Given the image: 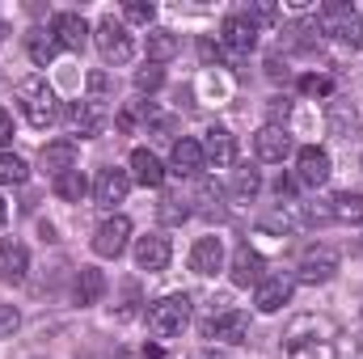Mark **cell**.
<instances>
[{
  "instance_id": "cell-1",
  "label": "cell",
  "mask_w": 363,
  "mask_h": 359,
  "mask_svg": "<svg viewBox=\"0 0 363 359\" xmlns=\"http://www.w3.org/2000/svg\"><path fill=\"white\" fill-rule=\"evenodd\" d=\"M334 338H338V326H334L330 317L300 313V317L287 326V334H283V355L287 359H330Z\"/></svg>"
},
{
  "instance_id": "cell-2",
  "label": "cell",
  "mask_w": 363,
  "mask_h": 359,
  "mask_svg": "<svg viewBox=\"0 0 363 359\" xmlns=\"http://www.w3.org/2000/svg\"><path fill=\"white\" fill-rule=\"evenodd\" d=\"M17 101H21V114L34 131H47L55 118H60V97L47 85V77H26L17 85Z\"/></svg>"
},
{
  "instance_id": "cell-3",
  "label": "cell",
  "mask_w": 363,
  "mask_h": 359,
  "mask_svg": "<svg viewBox=\"0 0 363 359\" xmlns=\"http://www.w3.org/2000/svg\"><path fill=\"white\" fill-rule=\"evenodd\" d=\"M186 321H190V296H186V292H169V296H161V300L148 304V330H152L157 338L182 334Z\"/></svg>"
},
{
  "instance_id": "cell-4",
  "label": "cell",
  "mask_w": 363,
  "mask_h": 359,
  "mask_svg": "<svg viewBox=\"0 0 363 359\" xmlns=\"http://www.w3.org/2000/svg\"><path fill=\"white\" fill-rule=\"evenodd\" d=\"M93 43H97V51H101V60L106 64H127L131 55H135V43H131V34H127V26L118 21V17H101L97 21V30H93Z\"/></svg>"
},
{
  "instance_id": "cell-5",
  "label": "cell",
  "mask_w": 363,
  "mask_h": 359,
  "mask_svg": "<svg viewBox=\"0 0 363 359\" xmlns=\"http://www.w3.org/2000/svg\"><path fill=\"white\" fill-rule=\"evenodd\" d=\"M334 275H338V250L334 245H308L300 254V267H296L300 283H330Z\"/></svg>"
},
{
  "instance_id": "cell-6",
  "label": "cell",
  "mask_w": 363,
  "mask_h": 359,
  "mask_svg": "<svg viewBox=\"0 0 363 359\" xmlns=\"http://www.w3.org/2000/svg\"><path fill=\"white\" fill-rule=\"evenodd\" d=\"M220 47L233 51V55H250L258 47V26L245 13H228L224 26H220Z\"/></svg>"
},
{
  "instance_id": "cell-7",
  "label": "cell",
  "mask_w": 363,
  "mask_h": 359,
  "mask_svg": "<svg viewBox=\"0 0 363 359\" xmlns=\"http://www.w3.org/2000/svg\"><path fill=\"white\" fill-rule=\"evenodd\" d=\"M127 237H131V220H127V216H110V220H101L97 233H93V254H97V258H118V254L127 250Z\"/></svg>"
},
{
  "instance_id": "cell-8",
  "label": "cell",
  "mask_w": 363,
  "mask_h": 359,
  "mask_svg": "<svg viewBox=\"0 0 363 359\" xmlns=\"http://www.w3.org/2000/svg\"><path fill=\"white\" fill-rule=\"evenodd\" d=\"M330 174H334V165H330V153L325 148L308 144V148L296 153V182L300 186H325Z\"/></svg>"
},
{
  "instance_id": "cell-9",
  "label": "cell",
  "mask_w": 363,
  "mask_h": 359,
  "mask_svg": "<svg viewBox=\"0 0 363 359\" xmlns=\"http://www.w3.org/2000/svg\"><path fill=\"white\" fill-rule=\"evenodd\" d=\"M127 194H131V174H123V170H101L93 182V203L101 211H114L118 203H127Z\"/></svg>"
},
{
  "instance_id": "cell-10",
  "label": "cell",
  "mask_w": 363,
  "mask_h": 359,
  "mask_svg": "<svg viewBox=\"0 0 363 359\" xmlns=\"http://www.w3.org/2000/svg\"><path fill=\"white\" fill-rule=\"evenodd\" d=\"M51 34H55V43H60L64 51H81V47L89 43V21H85L81 13H72V9H60V13L51 17Z\"/></svg>"
},
{
  "instance_id": "cell-11",
  "label": "cell",
  "mask_w": 363,
  "mask_h": 359,
  "mask_svg": "<svg viewBox=\"0 0 363 359\" xmlns=\"http://www.w3.org/2000/svg\"><path fill=\"white\" fill-rule=\"evenodd\" d=\"M199 144H203L207 165H216V170H233L237 165V140H233L228 127H207Z\"/></svg>"
},
{
  "instance_id": "cell-12",
  "label": "cell",
  "mask_w": 363,
  "mask_h": 359,
  "mask_svg": "<svg viewBox=\"0 0 363 359\" xmlns=\"http://www.w3.org/2000/svg\"><path fill=\"white\" fill-rule=\"evenodd\" d=\"M207 338H220V343H245L250 338V313L245 309H224L216 313L207 326H203Z\"/></svg>"
},
{
  "instance_id": "cell-13",
  "label": "cell",
  "mask_w": 363,
  "mask_h": 359,
  "mask_svg": "<svg viewBox=\"0 0 363 359\" xmlns=\"http://www.w3.org/2000/svg\"><path fill=\"white\" fill-rule=\"evenodd\" d=\"M291 292H296V279L291 275H267L258 283V292H254V309L258 313H279L291 300Z\"/></svg>"
},
{
  "instance_id": "cell-14",
  "label": "cell",
  "mask_w": 363,
  "mask_h": 359,
  "mask_svg": "<svg viewBox=\"0 0 363 359\" xmlns=\"http://www.w3.org/2000/svg\"><path fill=\"white\" fill-rule=\"evenodd\" d=\"M169 258H174V245H169V237H161V233H148V237H140V241H135V267H140V270L157 275V270L169 267Z\"/></svg>"
},
{
  "instance_id": "cell-15",
  "label": "cell",
  "mask_w": 363,
  "mask_h": 359,
  "mask_svg": "<svg viewBox=\"0 0 363 359\" xmlns=\"http://www.w3.org/2000/svg\"><path fill=\"white\" fill-rule=\"evenodd\" d=\"M228 275H233V283H237V287H258V283L267 279V263H262V254H258V250H250V245H237Z\"/></svg>"
},
{
  "instance_id": "cell-16",
  "label": "cell",
  "mask_w": 363,
  "mask_h": 359,
  "mask_svg": "<svg viewBox=\"0 0 363 359\" xmlns=\"http://www.w3.org/2000/svg\"><path fill=\"white\" fill-rule=\"evenodd\" d=\"M169 165H174V174H182V178H199V174H203V165H207L203 144H199V140H190V136L174 140V148H169Z\"/></svg>"
},
{
  "instance_id": "cell-17",
  "label": "cell",
  "mask_w": 363,
  "mask_h": 359,
  "mask_svg": "<svg viewBox=\"0 0 363 359\" xmlns=\"http://www.w3.org/2000/svg\"><path fill=\"white\" fill-rule=\"evenodd\" d=\"M68 127H72L81 140H93V136L106 127V110H101L97 101H89V97H85V101H72V106H68Z\"/></svg>"
},
{
  "instance_id": "cell-18",
  "label": "cell",
  "mask_w": 363,
  "mask_h": 359,
  "mask_svg": "<svg viewBox=\"0 0 363 359\" xmlns=\"http://www.w3.org/2000/svg\"><path fill=\"white\" fill-rule=\"evenodd\" d=\"M254 153H258V161H267V165H279V161L291 153V136H287L283 127L267 123V127L254 136Z\"/></svg>"
},
{
  "instance_id": "cell-19",
  "label": "cell",
  "mask_w": 363,
  "mask_h": 359,
  "mask_svg": "<svg viewBox=\"0 0 363 359\" xmlns=\"http://www.w3.org/2000/svg\"><path fill=\"white\" fill-rule=\"evenodd\" d=\"M131 182H140L144 190H161V186H165V165H161V157L148 153V148H135V153H131Z\"/></svg>"
},
{
  "instance_id": "cell-20",
  "label": "cell",
  "mask_w": 363,
  "mask_h": 359,
  "mask_svg": "<svg viewBox=\"0 0 363 359\" xmlns=\"http://www.w3.org/2000/svg\"><path fill=\"white\" fill-rule=\"evenodd\" d=\"M26 275H30V254H26V245L21 241H0V279L4 283H26Z\"/></svg>"
},
{
  "instance_id": "cell-21",
  "label": "cell",
  "mask_w": 363,
  "mask_h": 359,
  "mask_svg": "<svg viewBox=\"0 0 363 359\" xmlns=\"http://www.w3.org/2000/svg\"><path fill=\"white\" fill-rule=\"evenodd\" d=\"M190 270L194 275H216L224 270V241L220 237H199L190 250Z\"/></svg>"
},
{
  "instance_id": "cell-22",
  "label": "cell",
  "mask_w": 363,
  "mask_h": 359,
  "mask_svg": "<svg viewBox=\"0 0 363 359\" xmlns=\"http://www.w3.org/2000/svg\"><path fill=\"white\" fill-rule=\"evenodd\" d=\"M77 153H81V148H77V140H51V144L38 153V165H43V170H51V174L60 178V174L77 170Z\"/></svg>"
},
{
  "instance_id": "cell-23",
  "label": "cell",
  "mask_w": 363,
  "mask_h": 359,
  "mask_svg": "<svg viewBox=\"0 0 363 359\" xmlns=\"http://www.w3.org/2000/svg\"><path fill=\"white\" fill-rule=\"evenodd\" d=\"M106 296V275L97 267H81V275H77V283H72V300L81 304V309H89V304H97Z\"/></svg>"
},
{
  "instance_id": "cell-24",
  "label": "cell",
  "mask_w": 363,
  "mask_h": 359,
  "mask_svg": "<svg viewBox=\"0 0 363 359\" xmlns=\"http://www.w3.org/2000/svg\"><path fill=\"white\" fill-rule=\"evenodd\" d=\"M330 220L363 224V194H355V190H338V194L330 199Z\"/></svg>"
},
{
  "instance_id": "cell-25",
  "label": "cell",
  "mask_w": 363,
  "mask_h": 359,
  "mask_svg": "<svg viewBox=\"0 0 363 359\" xmlns=\"http://www.w3.org/2000/svg\"><path fill=\"white\" fill-rule=\"evenodd\" d=\"M26 51H30V60H34L38 68H47V64L60 55V43H55L51 30H30V34H26Z\"/></svg>"
},
{
  "instance_id": "cell-26",
  "label": "cell",
  "mask_w": 363,
  "mask_h": 359,
  "mask_svg": "<svg viewBox=\"0 0 363 359\" xmlns=\"http://www.w3.org/2000/svg\"><path fill=\"white\" fill-rule=\"evenodd\" d=\"M178 34L174 30H148V60L152 64H169L178 55Z\"/></svg>"
},
{
  "instance_id": "cell-27",
  "label": "cell",
  "mask_w": 363,
  "mask_h": 359,
  "mask_svg": "<svg viewBox=\"0 0 363 359\" xmlns=\"http://www.w3.org/2000/svg\"><path fill=\"white\" fill-rule=\"evenodd\" d=\"M55 194H60L64 203H81V199L89 194V182H85L81 170H68V174H60V178H55Z\"/></svg>"
},
{
  "instance_id": "cell-28",
  "label": "cell",
  "mask_w": 363,
  "mask_h": 359,
  "mask_svg": "<svg viewBox=\"0 0 363 359\" xmlns=\"http://www.w3.org/2000/svg\"><path fill=\"white\" fill-rule=\"evenodd\" d=\"M26 178H30L26 161H21V157H13V153H0V186H21Z\"/></svg>"
},
{
  "instance_id": "cell-29",
  "label": "cell",
  "mask_w": 363,
  "mask_h": 359,
  "mask_svg": "<svg viewBox=\"0 0 363 359\" xmlns=\"http://www.w3.org/2000/svg\"><path fill=\"white\" fill-rule=\"evenodd\" d=\"M262 190V178H258V170H237V178H233V199H254Z\"/></svg>"
},
{
  "instance_id": "cell-30",
  "label": "cell",
  "mask_w": 363,
  "mask_h": 359,
  "mask_svg": "<svg viewBox=\"0 0 363 359\" xmlns=\"http://www.w3.org/2000/svg\"><path fill=\"white\" fill-rule=\"evenodd\" d=\"M157 216H161L165 224H182V220L190 216V207H186V199H178V194H165L161 207H157Z\"/></svg>"
},
{
  "instance_id": "cell-31",
  "label": "cell",
  "mask_w": 363,
  "mask_h": 359,
  "mask_svg": "<svg viewBox=\"0 0 363 359\" xmlns=\"http://www.w3.org/2000/svg\"><path fill=\"white\" fill-rule=\"evenodd\" d=\"M123 17L135 21V26H148V21L157 17V4H152V0H127V4H123Z\"/></svg>"
},
{
  "instance_id": "cell-32",
  "label": "cell",
  "mask_w": 363,
  "mask_h": 359,
  "mask_svg": "<svg viewBox=\"0 0 363 359\" xmlns=\"http://www.w3.org/2000/svg\"><path fill=\"white\" fill-rule=\"evenodd\" d=\"M161 85H165L161 64H148V68H140V72H135V89H140V93H157Z\"/></svg>"
},
{
  "instance_id": "cell-33",
  "label": "cell",
  "mask_w": 363,
  "mask_h": 359,
  "mask_svg": "<svg viewBox=\"0 0 363 359\" xmlns=\"http://www.w3.org/2000/svg\"><path fill=\"white\" fill-rule=\"evenodd\" d=\"M85 85H89V101H97V106L110 101V77H106L101 68H93L89 77H85Z\"/></svg>"
},
{
  "instance_id": "cell-34",
  "label": "cell",
  "mask_w": 363,
  "mask_h": 359,
  "mask_svg": "<svg viewBox=\"0 0 363 359\" xmlns=\"http://www.w3.org/2000/svg\"><path fill=\"white\" fill-rule=\"evenodd\" d=\"M300 93H304V97H330V93H334V81L308 72V77H300Z\"/></svg>"
},
{
  "instance_id": "cell-35",
  "label": "cell",
  "mask_w": 363,
  "mask_h": 359,
  "mask_svg": "<svg viewBox=\"0 0 363 359\" xmlns=\"http://www.w3.org/2000/svg\"><path fill=\"white\" fill-rule=\"evenodd\" d=\"M17 326H21V313L13 304H0V338H13Z\"/></svg>"
},
{
  "instance_id": "cell-36",
  "label": "cell",
  "mask_w": 363,
  "mask_h": 359,
  "mask_svg": "<svg viewBox=\"0 0 363 359\" xmlns=\"http://www.w3.org/2000/svg\"><path fill=\"white\" fill-rule=\"evenodd\" d=\"M338 38H347L351 47H363V17L355 13L351 21H342V30H338Z\"/></svg>"
},
{
  "instance_id": "cell-37",
  "label": "cell",
  "mask_w": 363,
  "mask_h": 359,
  "mask_svg": "<svg viewBox=\"0 0 363 359\" xmlns=\"http://www.w3.org/2000/svg\"><path fill=\"white\" fill-rule=\"evenodd\" d=\"M199 55H203V64H220V60H224V47L211 43V38H203V43H199Z\"/></svg>"
},
{
  "instance_id": "cell-38",
  "label": "cell",
  "mask_w": 363,
  "mask_h": 359,
  "mask_svg": "<svg viewBox=\"0 0 363 359\" xmlns=\"http://www.w3.org/2000/svg\"><path fill=\"white\" fill-rule=\"evenodd\" d=\"M9 140H13V118H9V110L0 106V148H4Z\"/></svg>"
},
{
  "instance_id": "cell-39",
  "label": "cell",
  "mask_w": 363,
  "mask_h": 359,
  "mask_svg": "<svg viewBox=\"0 0 363 359\" xmlns=\"http://www.w3.org/2000/svg\"><path fill=\"white\" fill-rule=\"evenodd\" d=\"M287 97H271V118H274V127H279V118H287Z\"/></svg>"
},
{
  "instance_id": "cell-40",
  "label": "cell",
  "mask_w": 363,
  "mask_h": 359,
  "mask_svg": "<svg viewBox=\"0 0 363 359\" xmlns=\"http://www.w3.org/2000/svg\"><path fill=\"white\" fill-rule=\"evenodd\" d=\"M274 194H279V199H291V194H296V182H291V178H279V182H274Z\"/></svg>"
},
{
  "instance_id": "cell-41",
  "label": "cell",
  "mask_w": 363,
  "mask_h": 359,
  "mask_svg": "<svg viewBox=\"0 0 363 359\" xmlns=\"http://www.w3.org/2000/svg\"><path fill=\"white\" fill-rule=\"evenodd\" d=\"M4 220H9V203L0 199V224H4Z\"/></svg>"
},
{
  "instance_id": "cell-42",
  "label": "cell",
  "mask_w": 363,
  "mask_h": 359,
  "mask_svg": "<svg viewBox=\"0 0 363 359\" xmlns=\"http://www.w3.org/2000/svg\"><path fill=\"white\" fill-rule=\"evenodd\" d=\"M4 34H9V26H4V21H0V43H4Z\"/></svg>"
},
{
  "instance_id": "cell-43",
  "label": "cell",
  "mask_w": 363,
  "mask_h": 359,
  "mask_svg": "<svg viewBox=\"0 0 363 359\" xmlns=\"http://www.w3.org/2000/svg\"><path fill=\"white\" fill-rule=\"evenodd\" d=\"M199 359H220V355H211V351H207V355H199Z\"/></svg>"
}]
</instances>
